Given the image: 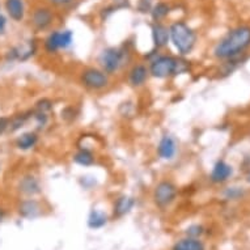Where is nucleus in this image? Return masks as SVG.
Segmentation results:
<instances>
[{
    "mask_svg": "<svg viewBox=\"0 0 250 250\" xmlns=\"http://www.w3.org/2000/svg\"><path fill=\"white\" fill-rule=\"evenodd\" d=\"M250 47V26H238L227 33L213 47V57L219 61H229L242 57Z\"/></svg>",
    "mask_w": 250,
    "mask_h": 250,
    "instance_id": "1",
    "label": "nucleus"
},
{
    "mask_svg": "<svg viewBox=\"0 0 250 250\" xmlns=\"http://www.w3.org/2000/svg\"><path fill=\"white\" fill-rule=\"evenodd\" d=\"M148 63L149 76L156 79L176 78L191 71V64L184 57H173L169 54H157Z\"/></svg>",
    "mask_w": 250,
    "mask_h": 250,
    "instance_id": "2",
    "label": "nucleus"
},
{
    "mask_svg": "<svg viewBox=\"0 0 250 250\" xmlns=\"http://www.w3.org/2000/svg\"><path fill=\"white\" fill-rule=\"evenodd\" d=\"M169 40L180 57H186L193 53L197 45L198 36L193 28L184 21H176L169 26Z\"/></svg>",
    "mask_w": 250,
    "mask_h": 250,
    "instance_id": "3",
    "label": "nucleus"
},
{
    "mask_svg": "<svg viewBox=\"0 0 250 250\" xmlns=\"http://www.w3.org/2000/svg\"><path fill=\"white\" fill-rule=\"evenodd\" d=\"M130 61L131 54L125 47H106L99 55L100 67L109 76L118 74L119 71L127 66Z\"/></svg>",
    "mask_w": 250,
    "mask_h": 250,
    "instance_id": "4",
    "label": "nucleus"
},
{
    "mask_svg": "<svg viewBox=\"0 0 250 250\" xmlns=\"http://www.w3.org/2000/svg\"><path fill=\"white\" fill-rule=\"evenodd\" d=\"M79 82L85 89L100 92L110 85V76L97 67H86L80 72Z\"/></svg>",
    "mask_w": 250,
    "mask_h": 250,
    "instance_id": "5",
    "label": "nucleus"
},
{
    "mask_svg": "<svg viewBox=\"0 0 250 250\" xmlns=\"http://www.w3.org/2000/svg\"><path fill=\"white\" fill-rule=\"evenodd\" d=\"M74 45V33L66 30H54L45 38L43 50L46 54H58L62 50H68Z\"/></svg>",
    "mask_w": 250,
    "mask_h": 250,
    "instance_id": "6",
    "label": "nucleus"
},
{
    "mask_svg": "<svg viewBox=\"0 0 250 250\" xmlns=\"http://www.w3.org/2000/svg\"><path fill=\"white\" fill-rule=\"evenodd\" d=\"M177 197V188L172 181H160L153 190V201L160 208H167L174 202Z\"/></svg>",
    "mask_w": 250,
    "mask_h": 250,
    "instance_id": "7",
    "label": "nucleus"
},
{
    "mask_svg": "<svg viewBox=\"0 0 250 250\" xmlns=\"http://www.w3.org/2000/svg\"><path fill=\"white\" fill-rule=\"evenodd\" d=\"M38 43L36 40H30L22 46H13L5 53L7 62H26L37 54Z\"/></svg>",
    "mask_w": 250,
    "mask_h": 250,
    "instance_id": "8",
    "label": "nucleus"
},
{
    "mask_svg": "<svg viewBox=\"0 0 250 250\" xmlns=\"http://www.w3.org/2000/svg\"><path fill=\"white\" fill-rule=\"evenodd\" d=\"M54 13L49 7H37L32 13L30 24L36 32H45L53 25Z\"/></svg>",
    "mask_w": 250,
    "mask_h": 250,
    "instance_id": "9",
    "label": "nucleus"
},
{
    "mask_svg": "<svg viewBox=\"0 0 250 250\" xmlns=\"http://www.w3.org/2000/svg\"><path fill=\"white\" fill-rule=\"evenodd\" d=\"M17 190L22 195L32 198L38 195V194H41L42 188L37 177L29 173V174H25V176L20 177L19 184H17Z\"/></svg>",
    "mask_w": 250,
    "mask_h": 250,
    "instance_id": "10",
    "label": "nucleus"
},
{
    "mask_svg": "<svg viewBox=\"0 0 250 250\" xmlns=\"http://www.w3.org/2000/svg\"><path fill=\"white\" fill-rule=\"evenodd\" d=\"M148 78H149L148 66L140 62V63L132 64L131 68L128 70L127 83L132 88H140L147 83Z\"/></svg>",
    "mask_w": 250,
    "mask_h": 250,
    "instance_id": "11",
    "label": "nucleus"
},
{
    "mask_svg": "<svg viewBox=\"0 0 250 250\" xmlns=\"http://www.w3.org/2000/svg\"><path fill=\"white\" fill-rule=\"evenodd\" d=\"M157 155L160 159L167 161L173 160L177 155V142L172 135L161 136L160 142L157 144Z\"/></svg>",
    "mask_w": 250,
    "mask_h": 250,
    "instance_id": "12",
    "label": "nucleus"
},
{
    "mask_svg": "<svg viewBox=\"0 0 250 250\" xmlns=\"http://www.w3.org/2000/svg\"><path fill=\"white\" fill-rule=\"evenodd\" d=\"M233 174V167L228 164L224 160H217L215 165L212 167L211 174H209V180L212 181L213 184H223L232 177Z\"/></svg>",
    "mask_w": 250,
    "mask_h": 250,
    "instance_id": "13",
    "label": "nucleus"
},
{
    "mask_svg": "<svg viewBox=\"0 0 250 250\" xmlns=\"http://www.w3.org/2000/svg\"><path fill=\"white\" fill-rule=\"evenodd\" d=\"M151 34L155 49H164L170 42V40H169V28L167 25L163 24V22H155V24L152 25Z\"/></svg>",
    "mask_w": 250,
    "mask_h": 250,
    "instance_id": "14",
    "label": "nucleus"
},
{
    "mask_svg": "<svg viewBox=\"0 0 250 250\" xmlns=\"http://www.w3.org/2000/svg\"><path fill=\"white\" fill-rule=\"evenodd\" d=\"M5 11L11 20L15 22H21L25 19V3L24 0H5Z\"/></svg>",
    "mask_w": 250,
    "mask_h": 250,
    "instance_id": "15",
    "label": "nucleus"
},
{
    "mask_svg": "<svg viewBox=\"0 0 250 250\" xmlns=\"http://www.w3.org/2000/svg\"><path fill=\"white\" fill-rule=\"evenodd\" d=\"M19 213L25 219H34L41 213V205L36 199H25L19 205Z\"/></svg>",
    "mask_w": 250,
    "mask_h": 250,
    "instance_id": "16",
    "label": "nucleus"
},
{
    "mask_svg": "<svg viewBox=\"0 0 250 250\" xmlns=\"http://www.w3.org/2000/svg\"><path fill=\"white\" fill-rule=\"evenodd\" d=\"M38 140H40V136H38L37 132L26 131L17 136L15 144H16L17 149L26 152L30 151V149H33V148L38 144Z\"/></svg>",
    "mask_w": 250,
    "mask_h": 250,
    "instance_id": "17",
    "label": "nucleus"
},
{
    "mask_svg": "<svg viewBox=\"0 0 250 250\" xmlns=\"http://www.w3.org/2000/svg\"><path fill=\"white\" fill-rule=\"evenodd\" d=\"M72 160H74L75 164L80 165V167H92L96 163V157L92 149L82 147L75 152Z\"/></svg>",
    "mask_w": 250,
    "mask_h": 250,
    "instance_id": "18",
    "label": "nucleus"
},
{
    "mask_svg": "<svg viewBox=\"0 0 250 250\" xmlns=\"http://www.w3.org/2000/svg\"><path fill=\"white\" fill-rule=\"evenodd\" d=\"M33 118V110L22 111L19 114H15L12 118H9V132L20 131L21 128L25 127V125Z\"/></svg>",
    "mask_w": 250,
    "mask_h": 250,
    "instance_id": "19",
    "label": "nucleus"
},
{
    "mask_svg": "<svg viewBox=\"0 0 250 250\" xmlns=\"http://www.w3.org/2000/svg\"><path fill=\"white\" fill-rule=\"evenodd\" d=\"M135 203V199L132 197H128V195L119 197L114 203V215H117L119 217L125 216L126 213H128L134 208Z\"/></svg>",
    "mask_w": 250,
    "mask_h": 250,
    "instance_id": "20",
    "label": "nucleus"
},
{
    "mask_svg": "<svg viewBox=\"0 0 250 250\" xmlns=\"http://www.w3.org/2000/svg\"><path fill=\"white\" fill-rule=\"evenodd\" d=\"M106 223L107 216L105 215V212H103V211L93 209V211L89 213V217H88V226H89V228H92V229L103 228L104 226H106Z\"/></svg>",
    "mask_w": 250,
    "mask_h": 250,
    "instance_id": "21",
    "label": "nucleus"
},
{
    "mask_svg": "<svg viewBox=\"0 0 250 250\" xmlns=\"http://www.w3.org/2000/svg\"><path fill=\"white\" fill-rule=\"evenodd\" d=\"M173 250H205V245L197 238H184L173 246Z\"/></svg>",
    "mask_w": 250,
    "mask_h": 250,
    "instance_id": "22",
    "label": "nucleus"
},
{
    "mask_svg": "<svg viewBox=\"0 0 250 250\" xmlns=\"http://www.w3.org/2000/svg\"><path fill=\"white\" fill-rule=\"evenodd\" d=\"M169 12H170V7H169L168 3H165V1H159V3H156V4L152 7L151 16L155 22H160L161 20H164L165 17L168 16Z\"/></svg>",
    "mask_w": 250,
    "mask_h": 250,
    "instance_id": "23",
    "label": "nucleus"
},
{
    "mask_svg": "<svg viewBox=\"0 0 250 250\" xmlns=\"http://www.w3.org/2000/svg\"><path fill=\"white\" fill-rule=\"evenodd\" d=\"M34 122H36V126H37L38 130H42L47 126L49 123V114L47 113H42V111L33 110V118Z\"/></svg>",
    "mask_w": 250,
    "mask_h": 250,
    "instance_id": "24",
    "label": "nucleus"
},
{
    "mask_svg": "<svg viewBox=\"0 0 250 250\" xmlns=\"http://www.w3.org/2000/svg\"><path fill=\"white\" fill-rule=\"evenodd\" d=\"M224 197L229 201H237L244 197V189L237 188V186H232V188H227L224 191Z\"/></svg>",
    "mask_w": 250,
    "mask_h": 250,
    "instance_id": "25",
    "label": "nucleus"
},
{
    "mask_svg": "<svg viewBox=\"0 0 250 250\" xmlns=\"http://www.w3.org/2000/svg\"><path fill=\"white\" fill-rule=\"evenodd\" d=\"M34 110L42 111V113H47V114H49L50 111L53 110V101L50 99H46V97L38 100L37 103H36Z\"/></svg>",
    "mask_w": 250,
    "mask_h": 250,
    "instance_id": "26",
    "label": "nucleus"
},
{
    "mask_svg": "<svg viewBox=\"0 0 250 250\" xmlns=\"http://www.w3.org/2000/svg\"><path fill=\"white\" fill-rule=\"evenodd\" d=\"M186 233H188V236H189V237L198 238L202 233H203V227L198 226V224H195V226H191V227H189L188 229H186Z\"/></svg>",
    "mask_w": 250,
    "mask_h": 250,
    "instance_id": "27",
    "label": "nucleus"
},
{
    "mask_svg": "<svg viewBox=\"0 0 250 250\" xmlns=\"http://www.w3.org/2000/svg\"><path fill=\"white\" fill-rule=\"evenodd\" d=\"M152 7H153V5H152V0H139V4H138L139 12L142 13L151 12Z\"/></svg>",
    "mask_w": 250,
    "mask_h": 250,
    "instance_id": "28",
    "label": "nucleus"
},
{
    "mask_svg": "<svg viewBox=\"0 0 250 250\" xmlns=\"http://www.w3.org/2000/svg\"><path fill=\"white\" fill-rule=\"evenodd\" d=\"M62 118L66 119L68 122L74 121L76 118V111H75L74 107H66L64 110L62 111Z\"/></svg>",
    "mask_w": 250,
    "mask_h": 250,
    "instance_id": "29",
    "label": "nucleus"
},
{
    "mask_svg": "<svg viewBox=\"0 0 250 250\" xmlns=\"http://www.w3.org/2000/svg\"><path fill=\"white\" fill-rule=\"evenodd\" d=\"M9 130V117H0V136Z\"/></svg>",
    "mask_w": 250,
    "mask_h": 250,
    "instance_id": "30",
    "label": "nucleus"
},
{
    "mask_svg": "<svg viewBox=\"0 0 250 250\" xmlns=\"http://www.w3.org/2000/svg\"><path fill=\"white\" fill-rule=\"evenodd\" d=\"M7 25H8V19L0 13V36H4L5 32H7Z\"/></svg>",
    "mask_w": 250,
    "mask_h": 250,
    "instance_id": "31",
    "label": "nucleus"
},
{
    "mask_svg": "<svg viewBox=\"0 0 250 250\" xmlns=\"http://www.w3.org/2000/svg\"><path fill=\"white\" fill-rule=\"evenodd\" d=\"M50 4L55 5V7H68L72 4L75 0H49Z\"/></svg>",
    "mask_w": 250,
    "mask_h": 250,
    "instance_id": "32",
    "label": "nucleus"
},
{
    "mask_svg": "<svg viewBox=\"0 0 250 250\" xmlns=\"http://www.w3.org/2000/svg\"><path fill=\"white\" fill-rule=\"evenodd\" d=\"M4 216H5V211L3 208H1V207H0V223L3 222V219H4Z\"/></svg>",
    "mask_w": 250,
    "mask_h": 250,
    "instance_id": "33",
    "label": "nucleus"
},
{
    "mask_svg": "<svg viewBox=\"0 0 250 250\" xmlns=\"http://www.w3.org/2000/svg\"><path fill=\"white\" fill-rule=\"evenodd\" d=\"M246 180H248V182H249V184H250V173H249V174H248V177H246Z\"/></svg>",
    "mask_w": 250,
    "mask_h": 250,
    "instance_id": "34",
    "label": "nucleus"
},
{
    "mask_svg": "<svg viewBox=\"0 0 250 250\" xmlns=\"http://www.w3.org/2000/svg\"><path fill=\"white\" fill-rule=\"evenodd\" d=\"M0 170H1V164H0Z\"/></svg>",
    "mask_w": 250,
    "mask_h": 250,
    "instance_id": "35",
    "label": "nucleus"
}]
</instances>
